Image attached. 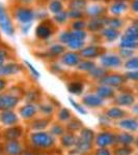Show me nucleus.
I'll return each mask as SVG.
<instances>
[{
    "label": "nucleus",
    "mask_w": 138,
    "mask_h": 155,
    "mask_svg": "<svg viewBox=\"0 0 138 155\" xmlns=\"http://www.w3.org/2000/svg\"><path fill=\"white\" fill-rule=\"evenodd\" d=\"M125 36L130 39H133V41H138V29L135 26L129 27V28L126 30Z\"/></svg>",
    "instance_id": "7c9ffc66"
},
{
    "label": "nucleus",
    "mask_w": 138,
    "mask_h": 155,
    "mask_svg": "<svg viewBox=\"0 0 138 155\" xmlns=\"http://www.w3.org/2000/svg\"><path fill=\"white\" fill-rule=\"evenodd\" d=\"M119 126L127 130L135 131L138 129V122L134 119H125L119 122Z\"/></svg>",
    "instance_id": "a211bd4d"
},
{
    "label": "nucleus",
    "mask_w": 138,
    "mask_h": 155,
    "mask_svg": "<svg viewBox=\"0 0 138 155\" xmlns=\"http://www.w3.org/2000/svg\"><path fill=\"white\" fill-rule=\"evenodd\" d=\"M78 140L92 144V141L95 140V132L92 131L91 129H88V128L82 129L81 132H80V136L78 137Z\"/></svg>",
    "instance_id": "aec40b11"
},
{
    "label": "nucleus",
    "mask_w": 138,
    "mask_h": 155,
    "mask_svg": "<svg viewBox=\"0 0 138 155\" xmlns=\"http://www.w3.org/2000/svg\"><path fill=\"white\" fill-rule=\"evenodd\" d=\"M0 122L4 125L7 126H12L18 122V117L17 115L12 112L11 110H7V111H2L0 114Z\"/></svg>",
    "instance_id": "6e6552de"
},
{
    "label": "nucleus",
    "mask_w": 138,
    "mask_h": 155,
    "mask_svg": "<svg viewBox=\"0 0 138 155\" xmlns=\"http://www.w3.org/2000/svg\"><path fill=\"white\" fill-rule=\"evenodd\" d=\"M4 88H5V81L0 79V91H2Z\"/></svg>",
    "instance_id": "052dcab7"
},
{
    "label": "nucleus",
    "mask_w": 138,
    "mask_h": 155,
    "mask_svg": "<svg viewBox=\"0 0 138 155\" xmlns=\"http://www.w3.org/2000/svg\"><path fill=\"white\" fill-rule=\"evenodd\" d=\"M67 14L66 12H59V14H56V16H55V21H57L58 23H64V21L67 20Z\"/></svg>",
    "instance_id": "3c124183"
},
{
    "label": "nucleus",
    "mask_w": 138,
    "mask_h": 155,
    "mask_svg": "<svg viewBox=\"0 0 138 155\" xmlns=\"http://www.w3.org/2000/svg\"><path fill=\"white\" fill-rule=\"evenodd\" d=\"M69 99H70V104H71L72 106L74 107L75 109H76L77 111H78L80 114H82V115H86V114H87V112L85 111V110H84L83 107H82L81 106H80V104H77V102L75 101H73L72 98H69Z\"/></svg>",
    "instance_id": "49530a36"
},
{
    "label": "nucleus",
    "mask_w": 138,
    "mask_h": 155,
    "mask_svg": "<svg viewBox=\"0 0 138 155\" xmlns=\"http://www.w3.org/2000/svg\"><path fill=\"white\" fill-rule=\"evenodd\" d=\"M0 27H1V29L5 32L7 35H14V26H12L11 19H9V15L6 14L5 9H4V7L2 6L1 3H0Z\"/></svg>",
    "instance_id": "f03ea898"
},
{
    "label": "nucleus",
    "mask_w": 138,
    "mask_h": 155,
    "mask_svg": "<svg viewBox=\"0 0 138 155\" xmlns=\"http://www.w3.org/2000/svg\"><path fill=\"white\" fill-rule=\"evenodd\" d=\"M64 132V127L58 125V124H55L51 128V134H54V136H62Z\"/></svg>",
    "instance_id": "a19ab883"
},
{
    "label": "nucleus",
    "mask_w": 138,
    "mask_h": 155,
    "mask_svg": "<svg viewBox=\"0 0 138 155\" xmlns=\"http://www.w3.org/2000/svg\"><path fill=\"white\" fill-rule=\"evenodd\" d=\"M22 67L17 63H7L5 65L0 66V77L12 76L21 71Z\"/></svg>",
    "instance_id": "1a4fd4ad"
},
{
    "label": "nucleus",
    "mask_w": 138,
    "mask_h": 155,
    "mask_svg": "<svg viewBox=\"0 0 138 155\" xmlns=\"http://www.w3.org/2000/svg\"><path fill=\"white\" fill-rule=\"evenodd\" d=\"M70 17H71V18H75V19H79V18H81L82 17V12L81 11H79V9H71V11H70V12L69 14Z\"/></svg>",
    "instance_id": "8fccbe9b"
},
{
    "label": "nucleus",
    "mask_w": 138,
    "mask_h": 155,
    "mask_svg": "<svg viewBox=\"0 0 138 155\" xmlns=\"http://www.w3.org/2000/svg\"><path fill=\"white\" fill-rule=\"evenodd\" d=\"M126 8H127V6L124 2H116V3H114L113 5L111 6V12H113L114 15H119V14H122Z\"/></svg>",
    "instance_id": "473e14b6"
},
{
    "label": "nucleus",
    "mask_w": 138,
    "mask_h": 155,
    "mask_svg": "<svg viewBox=\"0 0 138 155\" xmlns=\"http://www.w3.org/2000/svg\"><path fill=\"white\" fill-rule=\"evenodd\" d=\"M89 76H91L95 79H102L103 77L106 76V71L102 67H94L91 71H89Z\"/></svg>",
    "instance_id": "c756f323"
},
{
    "label": "nucleus",
    "mask_w": 138,
    "mask_h": 155,
    "mask_svg": "<svg viewBox=\"0 0 138 155\" xmlns=\"http://www.w3.org/2000/svg\"><path fill=\"white\" fill-rule=\"evenodd\" d=\"M73 28L75 30H82L84 28V22L82 21H77L73 24Z\"/></svg>",
    "instance_id": "4d7b16f0"
},
{
    "label": "nucleus",
    "mask_w": 138,
    "mask_h": 155,
    "mask_svg": "<svg viewBox=\"0 0 138 155\" xmlns=\"http://www.w3.org/2000/svg\"><path fill=\"white\" fill-rule=\"evenodd\" d=\"M102 53V49L99 47H87L85 49L81 50V55L85 58H95V57L99 56Z\"/></svg>",
    "instance_id": "2eb2a0df"
},
{
    "label": "nucleus",
    "mask_w": 138,
    "mask_h": 155,
    "mask_svg": "<svg viewBox=\"0 0 138 155\" xmlns=\"http://www.w3.org/2000/svg\"><path fill=\"white\" fill-rule=\"evenodd\" d=\"M97 94L102 98H110L114 95V91L110 86L104 85V86H101L97 89Z\"/></svg>",
    "instance_id": "6ab92c4d"
},
{
    "label": "nucleus",
    "mask_w": 138,
    "mask_h": 155,
    "mask_svg": "<svg viewBox=\"0 0 138 155\" xmlns=\"http://www.w3.org/2000/svg\"><path fill=\"white\" fill-rule=\"evenodd\" d=\"M49 122H50L49 119H45V118L34 120V121L31 123V128L34 129V130H42V129H44L45 127H47V125L49 124Z\"/></svg>",
    "instance_id": "5701e85b"
},
{
    "label": "nucleus",
    "mask_w": 138,
    "mask_h": 155,
    "mask_svg": "<svg viewBox=\"0 0 138 155\" xmlns=\"http://www.w3.org/2000/svg\"><path fill=\"white\" fill-rule=\"evenodd\" d=\"M3 150H4V148H2V147L0 146V155H1L2 153H3Z\"/></svg>",
    "instance_id": "0e129e2a"
},
{
    "label": "nucleus",
    "mask_w": 138,
    "mask_h": 155,
    "mask_svg": "<svg viewBox=\"0 0 138 155\" xmlns=\"http://www.w3.org/2000/svg\"><path fill=\"white\" fill-rule=\"evenodd\" d=\"M85 6H86V0H72V2L70 3L71 9H79V11H81Z\"/></svg>",
    "instance_id": "2f4dec72"
},
{
    "label": "nucleus",
    "mask_w": 138,
    "mask_h": 155,
    "mask_svg": "<svg viewBox=\"0 0 138 155\" xmlns=\"http://www.w3.org/2000/svg\"><path fill=\"white\" fill-rule=\"evenodd\" d=\"M101 63L105 67H117L122 64V60L115 55H106L101 58Z\"/></svg>",
    "instance_id": "9d476101"
},
{
    "label": "nucleus",
    "mask_w": 138,
    "mask_h": 155,
    "mask_svg": "<svg viewBox=\"0 0 138 155\" xmlns=\"http://www.w3.org/2000/svg\"><path fill=\"white\" fill-rule=\"evenodd\" d=\"M126 77L128 78V79L134 80V81H138V71L128 72V74H126Z\"/></svg>",
    "instance_id": "6e6d98bb"
},
{
    "label": "nucleus",
    "mask_w": 138,
    "mask_h": 155,
    "mask_svg": "<svg viewBox=\"0 0 138 155\" xmlns=\"http://www.w3.org/2000/svg\"><path fill=\"white\" fill-rule=\"evenodd\" d=\"M77 140L78 137H76V136L73 134H62L61 137V144L64 147H67V148H71V147L75 146L77 143Z\"/></svg>",
    "instance_id": "f3484780"
},
{
    "label": "nucleus",
    "mask_w": 138,
    "mask_h": 155,
    "mask_svg": "<svg viewBox=\"0 0 138 155\" xmlns=\"http://www.w3.org/2000/svg\"><path fill=\"white\" fill-rule=\"evenodd\" d=\"M133 112H134V113H136V114H138V104L133 107Z\"/></svg>",
    "instance_id": "680f3d73"
},
{
    "label": "nucleus",
    "mask_w": 138,
    "mask_h": 155,
    "mask_svg": "<svg viewBox=\"0 0 138 155\" xmlns=\"http://www.w3.org/2000/svg\"><path fill=\"white\" fill-rule=\"evenodd\" d=\"M72 38H73V36H72L71 32H64V33H62L61 35H60V37H59L60 41L64 42V44H67V45L71 41Z\"/></svg>",
    "instance_id": "c03bdc74"
},
{
    "label": "nucleus",
    "mask_w": 138,
    "mask_h": 155,
    "mask_svg": "<svg viewBox=\"0 0 138 155\" xmlns=\"http://www.w3.org/2000/svg\"><path fill=\"white\" fill-rule=\"evenodd\" d=\"M19 98L12 94H1L0 95V110L1 111H7L12 110L18 104Z\"/></svg>",
    "instance_id": "7ed1b4c3"
},
{
    "label": "nucleus",
    "mask_w": 138,
    "mask_h": 155,
    "mask_svg": "<svg viewBox=\"0 0 138 155\" xmlns=\"http://www.w3.org/2000/svg\"><path fill=\"white\" fill-rule=\"evenodd\" d=\"M30 142L32 146L39 149H48L54 145V137L51 134L45 131L33 132L30 134Z\"/></svg>",
    "instance_id": "f257e3e1"
},
{
    "label": "nucleus",
    "mask_w": 138,
    "mask_h": 155,
    "mask_svg": "<svg viewBox=\"0 0 138 155\" xmlns=\"http://www.w3.org/2000/svg\"><path fill=\"white\" fill-rule=\"evenodd\" d=\"M4 152L7 155H21L23 153V147L18 140L7 141L4 146Z\"/></svg>",
    "instance_id": "39448f33"
},
{
    "label": "nucleus",
    "mask_w": 138,
    "mask_h": 155,
    "mask_svg": "<svg viewBox=\"0 0 138 155\" xmlns=\"http://www.w3.org/2000/svg\"><path fill=\"white\" fill-rule=\"evenodd\" d=\"M120 55L125 58H128V57H131L133 55V51L131 49H122L120 50Z\"/></svg>",
    "instance_id": "5fc2aeb1"
},
{
    "label": "nucleus",
    "mask_w": 138,
    "mask_h": 155,
    "mask_svg": "<svg viewBox=\"0 0 138 155\" xmlns=\"http://www.w3.org/2000/svg\"><path fill=\"white\" fill-rule=\"evenodd\" d=\"M49 52H50V54L53 55V56H57V55H60L61 53H64V48L62 46H60V45H55V46L50 48Z\"/></svg>",
    "instance_id": "4c0bfd02"
},
{
    "label": "nucleus",
    "mask_w": 138,
    "mask_h": 155,
    "mask_svg": "<svg viewBox=\"0 0 138 155\" xmlns=\"http://www.w3.org/2000/svg\"><path fill=\"white\" fill-rule=\"evenodd\" d=\"M36 35L41 38H47L51 35V29L45 25H40L36 28Z\"/></svg>",
    "instance_id": "cd10ccee"
},
{
    "label": "nucleus",
    "mask_w": 138,
    "mask_h": 155,
    "mask_svg": "<svg viewBox=\"0 0 138 155\" xmlns=\"http://www.w3.org/2000/svg\"><path fill=\"white\" fill-rule=\"evenodd\" d=\"M50 11L54 14H59L62 12V4L59 0H53L50 3Z\"/></svg>",
    "instance_id": "72a5a7b5"
},
{
    "label": "nucleus",
    "mask_w": 138,
    "mask_h": 155,
    "mask_svg": "<svg viewBox=\"0 0 138 155\" xmlns=\"http://www.w3.org/2000/svg\"><path fill=\"white\" fill-rule=\"evenodd\" d=\"M105 23H107V20H103L102 18H96L94 19L88 25V28L92 31H98V30L102 29L103 26L105 25Z\"/></svg>",
    "instance_id": "4be33fe9"
},
{
    "label": "nucleus",
    "mask_w": 138,
    "mask_h": 155,
    "mask_svg": "<svg viewBox=\"0 0 138 155\" xmlns=\"http://www.w3.org/2000/svg\"><path fill=\"white\" fill-rule=\"evenodd\" d=\"M62 62H64L66 65H69V66L78 65L79 62H80L79 55L76 53H73V52L66 53L64 56H62Z\"/></svg>",
    "instance_id": "ddd939ff"
},
{
    "label": "nucleus",
    "mask_w": 138,
    "mask_h": 155,
    "mask_svg": "<svg viewBox=\"0 0 138 155\" xmlns=\"http://www.w3.org/2000/svg\"><path fill=\"white\" fill-rule=\"evenodd\" d=\"M132 153V150L128 147H122V148H119L115 151V155H130Z\"/></svg>",
    "instance_id": "de8ad7c7"
},
{
    "label": "nucleus",
    "mask_w": 138,
    "mask_h": 155,
    "mask_svg": "<svg viewBox=\"0 0 138 155\" xmlns=\"http://www.w3.org/2000/svg\"><path fill=\"white\" fill-rule=\"evenodd\" d=\"M82 128V122H80L79 120H73L67 124V129L71 131H76Z\"/></svg>",
    "instance_id": "e433bc0d"
},
{
    "label": "nucleus",
    "mask_w": 138,
    "mask_h": 155,
    "mask_svg": "<svg viewBox=\"0 0 138 155\" xmlns=\"http://www.w3.org/2000/svg\"><path fill=\"white\" fill-rule=\"evenodd\" d=\"M67 89L69 91L73 94H80L82 91H83V84L81 82H72L67 85Z\"/></svg>",
    "instance_id": "b1692460"
},
{
    "label": "nucleus",
    "mask_w": 138,
    "mask_h": 155,
    "mask_svg": "<svg viewBox=\"0 0 138 155\" xmlns=\"http://www.w3.org/2000/svg\"><path fill=\"white\" fill-rule=\"evenodd\" d=\"M25 64H26V65H27V67H28V68H29L30 72H31V74H33L34 77H36V78H40V74H39V71H37L36 69L34 68V67H33V65H32L31 63H29L28 61H25Z\"/></svg>",
    "instance_id": "864d4df0"
},
{
    "label": "nucleus",
    "mask_w": 138,
    "mask_h": 155,
    "mask_svg": "<svg viewBox=\"0 0 138 155\" xmlns=\"http://www.w3.org/2000/svg\"><path fill=\"white\" fill-rule=\"evenodd\" d=\"M134 26L136 27V28L138 29V20H137V21H135V23H134Z\"/></svg>",
    "instance_id": "69168bd1"
},
{
    "label": "nucleus",
    "mask_w": 138,
    "mask_h": 155,
    "mask_svg": "<svg viewBox=\"0 0 138 155\" xmlns=\"http://www.w3.org/2000/svg\"><path fill=\"white\" fill-rule=\"evenodd\" d=\"M133 141H134V137H133L131 134H127V132L122 134H119V136L116 137V142H117V143H119L122 145H125V146H128V145L133 143Z\"/></svg>",
    "instance_id": "393cba45"
},
{
    "label": "nucleus",
    "mask_w": 138,
    "mask_h": 155,
    "mask_svg": "<svg viewBox=\"0 0 138 155\" xmlns=\"http://www.w3.org/2000/svg\"><path fill=\"white\" fill-rule=\"evenodd\" d=\"M126 67L129 69H137L138 71V58H132L126 62Z\"/></svg>",
    "instance_id": "79ce46f5"
},
{
    "label": "nucleus",
    "mask_w": 138,
    "mask_h": 155,
    "mask_svg": "<svg viewBox=\"0 0 138 155\" xmlns=\"http://www.w3.org/2000/svg\"><path fill=\"white\" fill-rule=\"evenodd\" d=\"M40 110H41L44 114L49 115V114H52V112H53V107L50 106V104H42V106L40 107Z\"/></svg>",
    "instance_id": "09e8293b"
},
{
    "label": "nucleus",
    "mask_w": 138,
    "mask_h": 155,
    "mask_svg": "<svg viewBox=\"0 0 138 155\" xmlns=\"http://www.w3.org/2000/svg\"><path fill=\"white\" fill-rule=\"evenodd\" d=\"M103 35L106 37L109 41H113L114 39H116L117 36H119V32H117V30L115 28L109 27V28L103 30Z\"/></svg>",
    "instance_id": "a878e982"
},
{
    "label": "nucleus",
    "mask_w": 138,
    "mask_h": 155,
    "mask_svg": "<svg viewBox=\"0 0 138 155\" xmlns=\"http://www.w3.org/2000/svg\"><path fill=\"white\" fill-rule=\"evenodd\" d=\"M95 66V63L91 61H82L79 62L78 64V69L80 71H90Z\"/></svg>",
    "instance_id": "f704fd0d"
},
{
    "label": "nucleus",
    "mask_w": 138,
    "mask_h": 155,
    "mask_svg": "<svg viewBox=\"0 0 138 155\" xmlns=\"http://www.w3.org/2000/svg\"><path fill=\"white\" fill-rule=\"evenodd\" d=\"M95 155H111V153L106 147H100V149L95 152Z\"/></svg>",
    "instance_id": "603ef678"
},
{
    "label": "nucleus",
    "mask_w": 138,
    "mask_h": 155,
    "mask_svg": "<svg viewBox=\"0 0 138 155\" xmlns=\"http://www.w3.org/2000/svg\"><path fill=\"white\" fill-rule=\"evenodd\" d=\"M23 155H36L34 153H31V152H26V153H24Z\"/></svg>",
    "instance_id": "e2e57ef3"
},
{
    "label": "nucleus",
    "mask_w": 138,
    "mask_h": 155,
    "mask_svg": "<svg viewBox=\"0 0 138 155\" xmlns=\"http://www.w3.org/2000/svg\"><path fill=\"white\" fill-rule=\"evenodd\" d=\"M107 23L111 28H119V27L122 26V21L117 18H113V19H110V20H107Z\"/></svg>",
    "instance_id": "37998d69"
},
{
    "label": "nucleus",
    "mask_w": 138,
    "mask_h": 155,
    "mask_svg": "<svg viewBox=\"0 0 138 155\" xmlns=\"http://www.w3.org/2000/svg\"><path fill=\"white\" fill-rule=\"evenodd\" d=\"M83 104L89 107H97L103 104V98L98 94H89L83 98Z\"/></svg>",
    "instance_id": "9b49d317"
},
{
    "label": "nucleus",
    "mask_w": 138,
    "mask_h": 155,
    "mask_svg": "<svg viewBox=\"0 0 138 155\" xmlns=\"http://www.w3.org/2000/svg\"><path fill=\"white\" fill-rule=\"evenodd\" d=\"M107 117H109L110 119H120L126 115L125 111H122L119 107H111L107 111Z\"/></svg>",
    "instance_id": "412c9836"
},
{
    "label": "nucleus",
    "mask_w": 138,
    "mask_h": 155,
    "mask_svg": "<svg viewBox=\"0 0 138 155\" xmlns=\"http://www.w3.org/2000/svg\"><path fill=\"white\" fill-rule=\"evenodd\" d=\"M22 130L21 127L19 126H12L11 128L6 129L4 131V139L6 141H12V140H18L20 137L22 136Z\"/></svg>",
    "instance_id": "f8f14e48"
},
{
    "label": "nucleus",
    "mask_w": 138,
    "mask_h": 155,
    "mask_svg": "<svg viewBox=\"0 0 138 155\" xmlns=\"http://www.w3.org/2000/svg\"><path fill=\"white\" fill-rule=\"evenodd\" d=\"M36 107L32 104H28L20 109V115H21L24 119L32 118V117L36 115Z\"/></svg>",
    "instance_id": "4468645a"
},
{
    "label": "nucleus",
    "mask_w": 138,
    "mask_h": 155,
    "mask_svg": "<svg viewBox=\"0 0 138 155\" xmlns=\"http://www.w3.org/2000/svg\"><path fill=\"white\" fill-rule=\"evenodd\" d=\"M115 102L119 106H131L134 102V96L130 93H122L116 97Z\"/></svg>",
    "instance_id": "dca6fc26"
},
{
    "label": "nucleus",
    "mask_w": 138,
    "mask_h": 155,
    "mask_svg": "<svg viewBox=\"0 0 138 155\" xmlns=\"http://www.w3.org/2000/svg\"><path fill=\"white\" fill-rule=\"evenodd\" d=\"M120 47L124 49H135L138 47V41L124 36L122 38V41H120Z\"/></svg>",
    "instance_id": "bb28decb"
},
{
    "label": "nucleus",
    "mask_w": 138,
    "mask_h": 155,
    "mask_svg": "<svg viewBox=\"0 0 138 155\" xmlns=\"http://www.w3.org/2000/svg\"><path fill=\"white\" fill-rule=\"evenodd\" d=\"M125 78L119 74H110V76H105L102 79H100V83L103 85H106V86L110 87H117L120 86L122 84H124Z\"/></svg>",
    "instance_id": "423d86ee"
},
{
    "label": "nucleus",
    "mask_w": 138,
    "mask_h": 155,
    "mask_svg": "<svg viewBox=\"0 0 138 155\" xmlns=\"http://www.w3.org/2000/svg\"><path fill=\"white\" fill-rule=\"evenodd\" d=\"M39 97H40V93L37 91H29L26 94V101L28 102L36 101L39 99Z\"/></svg>",
    "instance_id": "ea45409f"
},
{
    "label": "nucleus",
    "mask_w": 138,
    "mask_h": 155,
    "mask_svg": "<svg viewBox=\"0 0 138 155\" xmlns=\"http://www.w3.org/2000/svg\"><path fill=\"white\" fill-rule=\"evenodd\" d=\"M22 1H30V0H22Z\"/></svg>",
    "instance_id": "338daca9"
},
{
    "label": "nucleus",
    "mask_w": 138,
    "mask_h": 155,
    "mask_svg": "<svg viewBox=\"0 0 138 155\" xmlns=\"http://www.w3.org/2000/svg\"><path fill=\"white\" fill-rule=\"evenodd\" d=\"M83 45H84V42H83V41H82V39L72 38L71 41H70L69 44H67V46H69L71 49L76 50V49H81L82 47H83Z\"/></svg>",
    "instance_id": "c9c22d12"
},
{
    "label": "nucleus",
    "mask_w": 138,
    "mask_h": 155,
    "mask_svg": "<svg viewBox=\"0 0 138 155\" xmlns=\"http://www.w3.org/2000/svg\"><path fill=\"white\" fill-rule=\"evenodd\" d=\"M58 118L60 121H67L70 118H71V113L67 109H61L58 114Z\"/></svg>",
    "instance_id": "58836bf2"
},
{
    "label": "nucleus",
    "mask_w": 138,
    "mask_h": 155,
    "mask_svg": "<svg viewBox=\"0 0 138 155\" xmlns=\"http://www.w3.org/2000/svg\"><path fill=\"white\" fill-rule=\"evenodd\" d=\"M16 17L22 23H30V22L33 20L34 18V12L31 9L28 8H24V7H20L16 11Z\"/></svg>",
    "instance_id": "0eeeda50"
},
{
    "label": "nucleus",
    "mask_w": 138,
    "mask_h": 155,
    "mask_svg": "<svg viewBox=\"0 0 138 155\" xmlns=\"http://www.w3.org/2000/svg\"><path fill=\"white\" fill-rule=\"evenodd\" d=\"M72 33V36L73 38H78V39H83L86 37V33H85L84 31H82V30H76V31H73L71 32Z\"/></svg>",
    "instance_id": "a18cd8bd"
},
{
    "label": "nucleus",
    "mask_w": 138,
    "mask_h": 155,
    "mask_svg": "<svg viewBox=\"0 0 138 155\" xmlns=\"http://www.w3.org/2000/svg\"><path fill=\"white\" fill-rule=\"evenodd\" d=\"M5 57H6L5 51H0V66L3 65V62H4V60H5Z\"/></svg>",
    "instance_id": "13d9d810"
},
{
    "label": "nucleus",
    "mask_w": 138,
    "mask_h": 155,
    "mask_svg": "<svg viewBox=\"0 0 138 155\" xmlns=\"http://www.w3.org/2000/svg\"><path fill=\"white\" fill-rule=\"evenodd\" d=\"M132 8L134 9L135 12H138V0H134V1H133Z\"/></svg>",
    "instance_id": "bf43d9fd"
},
{
    "label": "nucleus",
    "mask_w": 138,
    "mask_h": 155,
    "mask_svg": "<svg viewBox=\"0 0 138 155\" xmlns=\"http://www.w3.org/2000/svg\"><path fill=\"white\" fill-rule=\"evenodd\" d=\"M115 141H116V137L108 131H103L96 137V144L99 147H108L114 144Z\"/></svg>",
    "instance_id": "20e7f679"
},
{
    "label": "nucleus",
    "mask_w": 138,
    "mask_h": 155,
    "mask_svg": "<svg viewBox=\"0 0 138 155\" xmlns=\"http://www.w3.org/2000/svg\"><path fill=\"white\" fill-rule=\"evenodd\" d=\"M104 12H105L104 7L99 6V5H92V6H90L89 8H87V14L91 17H96V18L101 16Z\"/></svg>",
    "instance_id": "c85d7f7f"
}]
</instances>
